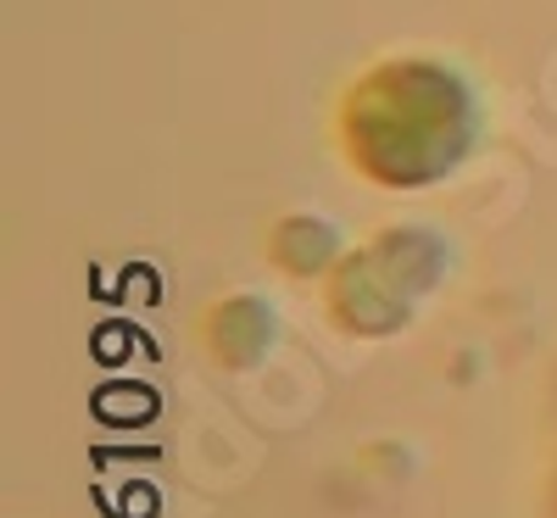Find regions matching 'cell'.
Wrapping results in <instances>:
<instances>
[{"label": "cell", "instance_id": "1", "mask_svg": "<svg viewBox=\"0 0 557 518\" xmlns=\"http://www.w3.org/2000/svg\"><path fill=\"white\" fill-rule=\"evenodd\" d=\"M341 139L362 178L418 190L446 178L474 146V101L441 62H385L351 84Z\"/></svg>", "mask_w": 557, "mask_h": 518}, {"label": "cell", "instance_id": "2", "mask_svg": "<svg viewBox=\"0 0 557 518\" xmlns=\"http://www.w3.org/2000/svg\"><path fill=\"white\" fill-rule=\"evenodd\" d=\"M446 246L424 229H391L346 257L330 279V312L351 335H396L412 318L418 296L441 285Z\"/></svg>", "mask_w": 557, "mask_h": 518}, {"label": "cell", "instance_id": "3", "mask_svg": "<svg viewBox=\"0 0 557 518\" xmlns=\"http://www.w3.org/2000/svg\"><path fill=\"white\" fill-rule=\"evenodd\" d=\"M201 341H207V351H212L223 368H251V362H262V351L273 346V312H268V301H257V296H228V301L212 307Z\"/></svg>", "mask_w": 557, "mask_h": 518}, {"label": "cell", "instance_id": "4", "mask_svg": "<svg viewBox=\"0 0 557 518\" xmlns=\"http://www.w3.org/2000/svg\"><path fill=\"white\" fill-rule=\"evenodd\" d=\"M273 257L285 262V273H318V268H330V257H335V234L323 229L318 218H290V223H278V234H273Z\"/></svg>", "mask_w": 557, "mask_h": 518}]
</instances>
